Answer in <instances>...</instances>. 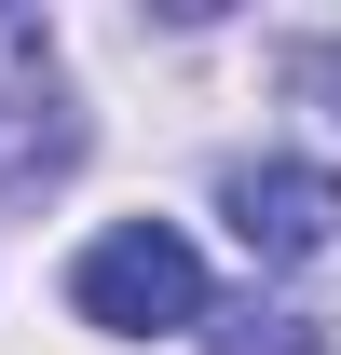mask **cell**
Returning <instances> with one entry per match:
<instances>
[{
	"instance_id": "6da1fadb",
	"label": "cell",
	"mask_w": 341,
	"mask_h": 355,
	"mask_svg": "<svg viewBox=\"0 0 341 355\" xmlns=\"http://www.w3.org/2000/svg\"><path fill=\"white\" fill-rule=\"evenodd\" d=\"M69 301H82V328H123V342H150V328H205V260H191V232L123 219V232L82 246Z\"/></svg>"
},
{
	"instance_id": "7a4b0ae2",
	"label": "cell",
	"mask_w": 341,
	"mask_h": 355,
	"mask_svg": "<svg viewBox=\"0 0 341 355\" xmlns=\"http://www.w3.org/2000/svg\"><path fill=\"white\" fill-rule=\"evenodd\" d=\"M69 150H82V123L55 110V28L42 14H0V191L69 178Z\"/></svg>"
},
{
	"instance_id": "3957f363",
	"label": "cell",
	"mask_w": 341,
	"mask_h": 355,
	"mask_svg": "<svg viewBox=\"0 0 341 355\" xmlns=\"http://www.w3.org/2000/svg\"><path fill=\"white\" fill-rule=\"evenodd\" d=\"M218 219H232L246 260H314V246H341V178L328 164H232Z\"/></svg>"
},
{
	"instance_id": "277c9868",
	"label": "cell",
	"mask_w": 341,
	"mask_h": 355,
	"mask_svg": "<svg viewBox=\"0 0 341 355\" xmlns=\"http://www.w3.org/2000/svg\"><path fill=\"white\" fill-rule=\"evenodd\" d=\"M205 355H328V328L287 301H232V314H205Z\"/></svg>"
},
{
	"instance_id": "5b68a950",
	"label": "cell",
	"mask_w": 341,
	"mask_h": 355,
	"mask_svg": "<svg viewBox=\"0 0 341 355\" xmlns=\"http://www.w3.org/2000/svg\"><path fill=\"white\" fill-rule=\"evenodd\" d=\"M287 83L300 96H341V42H287Z\"/></svg>"
}]
</instances>
